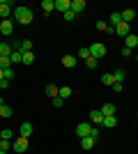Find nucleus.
<instances>
[{
    "label": "nucleus",
    "mask_w": 138,
    "mask_h": 154,
    "mask_svg": "<svg viewBox=\"0 0 138 154\" xmlns=\"http://www.w3.org/2000/svg\"><path fill=\"white\" fill-rule=\"evenodd\" d=\"M124 46L133 51V48L138 46V35H129V37H124Z\"/></svg>",
    "instance_id": "16"
},
{
    "label": "nucleus",
    "mask_w": 138,
    "mask_h": 154,
    "mask_svg": "<svg viewBox=\"0 0 138 154\" xmlns=\"http://www.w3.org/2000/svg\"><path fill=\"white\" fill-rule=\"evenodd\" d=\"M113 76H115V83H122V81H124V69H115Z\"/></svg>",
    "instance_id": "28"
},
{
    "label": "nucleus",
    "mask_w": 138,
    "mask_h": 154,
    "mask_svg": "<svg viewBox=\"0 0 138 154\" xmlns=\"http://www.w3.org/2000/svg\"><path fill=\"white\" fill-rule=\"evenodd\" d=\"M62 16H65V21H74V19H76V14H74L72 9H69V12H65Z\"/></svg>",
    "instance_id": "37"
},
{
    "label": "nucleus",
    "mask_w": 138,
    "mask_h": 154,
    "mask_svg": "<svg viewBox=\"0 0 138 154\" xmlns=\"http://www.w3.org/2000/svg\"><path fill=\"white\" fill-rule=\"evenodd\" d=\"M136 62H138V55H136Z\"/></svg>",
    "instance_id": "45"
},
{
    "label": "nucleus",
    "mask_w": 138,
    "mask_h": 154,
    "mask_svg": "<svg viewBox=\"0 0 138 154\" xmlns=\"http://www.w3.org/2000/svg\"><path fill=\"white\" fill-rule=\"evenodd\" d=\"M76 62H78V58H76V55H65V58H62V67H67V69L76 67Z\"/></svg>",
    "instance_id": "14"
},
{
    "label": "nucleus",
    "mask_w": 138,
    "mask_h": 154,
    "mask_svg": "<svg viewBox=\"0 0 138 154\" xmlns=\"http://www.w3.org/2000/svg\"><path fill=\"white\" fill-rule=\"evenodd\" d=\"M0 106H5V99H2V97H0Z\"/></svg>",
    "instance_id": "43"
},
{
    "label": "nucleus",
    "mask_w": 138,
    "mask_h": 154,
    "mask_svg": "<svg viewBox=\"0 0 138 154\" xmlns=\"http://www.w3.org/2000/svg\"><path fill=\"white\" fill-rule=\"evenodd\" d=\"M14 7H16V5L7 2V0H0V19H2V21L9 19V16H12V12H14Z\"/></svg>",
    "instance_id": "3"
},
{
    "label": "nucleus",
    "mask_w": 138,
    "mask_h": 154,
    "mask_svg": "<svg viewBox=\"0 0 138 154\" xmlns=\"http://www.w3.org/2000/svg\"><path fill=\"white\" fill-rule=\"evenodd\" d=\"M87 51H90V55H92V58L101 60V58L106 55V46L101 44V42H94V44H90V46H87Z\"/></svg>",
    "instance_id": "2"
},
{
    "label": "nucleus",
    "mask_w": 138,
    "mask_h": 154,
    "mask_svg": "<svg viewBox=\"0 0 138 154\" xmlns=\"http://www.w3.org/2000/svg\"><path fill=\"white\" fill-rule=\"evenodd\" d=\"M19 134L23 136V138H30V136H32V124H30V122H21Z\"/></svg>",
    "instance_id": "11"
},
{
    "label": "nucleus",
    "mask_w": 138,
    "mask_h": 154,
    "mask_svg": "<svg viewBox=\"0 0 138 154\" xmlns=\"http://www.w3.org/2000/svg\"><path fill=\"white\" fill-rule=\"evenodd\" d=\"M2 71H5V81H12L14 78V69L12 67H9V69H2Z\"/></svg>",
    "instance_id": "36"
},
{
    "label": "nucleus",
    "mask_w": 138,
    "mask_h": 154,
    "mask_svg": "<svg viewBox=\"0 0 138 154\" xmlns=\"http://www.w3.org/2000/svg\"><path fill=\"white\" fill-rule=\"evenodd\" d=\"M85 64H87V69H97V64H99V60H97V58H92V55H90V58L85 60Z\"/></svg>",
    "instance_id": "31"
},
{
    "label": "nucleus",
    "mask_w": 138,
    "mask_h": 154,
    "mask_svg": "<svg viewBox=\"0 0 138 154\" xmlns=\"http://www.w3.org/2000/svg\"><path fill=\"white\" fill-rule=\"evenodd\" d=\"M46 94H48V97H51V99H55V97H60V88H58V85H46Z\"/></svg>",
    "instance_id": "17"
},
{
    "label": "nucleus",
    "mask_w": 138,
    "mask_h": 154,
    "mask_svg": "<svg viewBox=\"0 0 138 154\" xmlns=\"http://www.w3.org/2000/svg\"><path fill=\"white\" fill-rule=\"evenodd\" d=\"M87 122L94 124V127H101V122H104V115H101V110H90V115H87Z\"/></svg>",
    "instance_id": "7"
},
{
    "label": "nucleus",
    "mask_w": 138,
    "mask_h": 154,
    "mask_svg": "<svg viewBox=\"0 0 138 154\" xmlns=\"http://www.w3.org/2000/svg\"><path fill=\"white\" fill-rule=\"evenodd\" d=\"M0 154H7V152H0Z\"/></svg>",
    "instance_id": "46"
},
{
    "label": "nucleus",
    "mask_w": 138,
    "mask_h": 154,
    "mask_svg": "<svg viewBox=\"0 0 138 154\" xmlns=\"http://www.w3.org/2000/svg\"><path fill=\"white\" fill-rule=\"evenodd\" d=\"M53 2H55V9H58V12H69V9H72V0H53Z\"/></svg>",
    "instance_id": "9"
},
{
    "label": "nucleus",
    "mask_w": 138,
    "mask_h": 154,
    "mask_svg": "<svg viewBox=\"0 0 138 154\" xmlns=\"http://www.w3.org/2000/svg\"><path fill=\"white\" fill-rule=\"evenodd\" d=\"M67 97H72V88H69V85H62V88H60V99H67Z\"/></svg>",
    "instance_id": "26"
},
{
    "label": "nucleus",
    "mask_w": 138,
    "mask_h": 154,
    "mask_svg": "<svg viewBox=\"0 0 138 154\" xmlns=\"http://www.w3.org/2000/svg\"><path fill=\"white\" fill-rule=\"evenodd\" d=\"M12 149V140H0V152H9Z\"/></svg>",
    "instance_id": "32"
},
{
    "label": "nucleus",
    "mask_w": 138,
    "mask_h": 154,
    "mask_svg": "<svg viewBox=\"0 0 138 154\" xmlns=\"http://www.w3.org/2000/svg\"><path fill=\"white\" fill-rule=\"evenodd\" d=\"M85 7H87V5H85V0H72V12L76 14V16H78V14L83 12Z\"/></svg>",
    "instance_id": "12"
},
{
    "label": "nucleus",
    "mask_w": 138,
    "mask_h": 154,
    "mask_svg": "<svg viewBox=\"0 0 138 154\" xmlns=\"http://www.w3.org/2000/svg\"><path fill=\"white\" fill-rule=\"evenodd\" d=\"M19 51H21V53H30V51H32V42H30V39H21Z\"/></svg>",
    "instance_id": "18"
},
{
    "label": "nucleus",
    "mask_w": 138,
    "mask_h": 154,
    "mask_svg": "<svg viewBox=\"0 0 138 154\" xmlns=\"http://www.w3.org/2000/svg\"><path fill=\"white\" fill-rule=\"evenodd\" d=\"M115 35H118V37H129V35H131V26H129V23H124V21H122V23H118V26H115Z\"/></svg>",
    "instance_id": "6"
},
{
    "label": "nucleus",
    "mask_w": 138,
    "mask_h": 154,
    "mask_svg": "<svg viewBox=\"0 0 138 154\" xmlns=\"http://www.w3.org/2000/svg\"><path fill=\"white\" fill-rule=\"evenodd\" d=\"M14 21L16 23H21V26H32V9L30 7H14Z\"/></svg>",
    "instance_id": "1"
},
{
    "label": "nucleus",
    "mask_w": 138,
    "mask_h": 154,
    "mask_svg": "<svg viewBox=\"0 0 138 154\" xmlns=\"http://www.w3.org/2000/svg\"><path fill=\"white\" fill-rule=\"evenodd\" d=\"M9 88V81H0V90H7Z\"/></svg>",
    "instance_id": "40"
},
{
    "label": "nucleus",
    "mask_w": 138,
    "mask_h": 154,
    "mask_svg": "<svg viewBox=\"0 0 138 154\" xmlns=\"http://www.w3.org/2000/svg\"><path fill=\"white\" fill-rule=\"evenodd\" d=\"M101 127H104V129H115V127H118V117H115V115H111V117H104Z\"/></svg>",
    "instance_id": "15"
},
{
    "label": "nucleus",
    "mask_w": 138,
    "mask_h": 154,
    "mask_svg": "<svg viewBox=\"0 0 138 154\" xmlns=\"http://www.w3.org/2000/svg\"><path fill=\"white\" fill-rule=\"evenodd\" d=\"M94 26H97V30L106 32V28H108V23H106V21H97V23H94Z\"/></svg>",
    "instance_id": "35"
},
{
    "label": "nucleus",
    "mask_w": 138,
    "mask_h": 154,
    "mask_svg": "<svg viewBox=\"0 0 138 154\" xmlns=\"http://www.w3.org/2000/svg\"><path fill=\"white\" fill-rule=\"evenodd\" d=\"M122 14V21H124V23H129V26H131V21L136 19V9H131V7H127L124 12H120Z\"/></svg>",
    "instance_id": "10"
},
{
    "label": "nucleus",
    "mask_w": 138,
    "mask_h": 154,
    "mask_svg": "<svg viewBox=\"0 0 138 154\" xmlns=\"http://www.w3.org/2000/svg\"><path fill=\"white\" fill-rule=\"evenodd\" d=\"M94 143H97V140H92L90 136H85V138H81V147H83V149H92V147H94Z\"/></svg>",
    "instance_id": "22"
},
{
    "label": "nucleus",
    "mask_w": 138,
    "mask_h": 154,
    "mask_svg": "<svg viewBox=\"0 0 138 154\" xmlns=\"http://www.w3.org/2000/svg\"><path fill=\"white\" fill-rule=\"evenodd\" d=\"M12 115H14V110L9 108L7 103H5V106H0V117H12Z\"/></svg>",
    "instance_id": "25"
},
{
    "label": "nucleus",
    "mask_w": 138,
    "mask_h": 154,
    "mask_svg": "<svg viewBox=\"0 0 138 154\" xmlns=\"http://www.w3.org/2000/svg\"><path fill=\"white\" fill-rule=\"evenodd\" d=\"M0 81H5V71L0 69Z\"/></svg>",
    "instance_id": "42"
},
{
    "label": "nucleus",
    "mask_w": 138,
    "mask_h": 154,
    "mask_svg": "<svg viewBox=\"0 0 138 154\" xmlns=\"http://www.w3.org/2000/svg\"><path fill=\"white\" fill-rule=\"evenodd\" d=\"M35 62V53L30 51V53H23V64H32Z\"/></svg>",
    "instance_id": "30"
},
{
    "label": "nucleus",
    "mask_w": 138,
    "mask_h": 154,
    "mask_svg": "<svg viewBox=\"0 0 138 154\" xmlns=\"http://www.w3.org/2000/svg\"><path fill=\"white\" fill-rule=\"evenodd\" d=\"M90 131H92V124L90 122H78V124H76V136H78V138L90 136Z\"/></svg>",
    "instance_id": "5"
},
{
    "label": "nucleus",
    "mask_w": 138,
    "mask_h": 154,
    "mask_svg": "<svg viewBox=\"0 0 138 154\" xmlns=\"http://www.w3.org/2000/svg\"><path fill=\"white\" fill-rule=\"evenodd\" d=\"M113 92H122V83H115V85H113Z\"/></svg>",
    "instance_id": "41"
},
{
    "label": "nucleus",
    "mask_w": 138,
    "mask_h": 154,
    "mask_svg": "<svg viewBox=\"0 0 138 154\" xmlns=\"http://www.w3.org/2000/svg\"><path fill=\"white\" fill-rule=\"evenodd\" d=\"M101 83L113 88V85H115V76H113V74H104V76H101Z\"/></svg>",
    "instance_id": "23"
},
{
    "label": "nucleus",
    "mask_w": 138,
    "mask_h": 154,
    "mask_svg": "<svg viewBox=\"0 0 138 154\" xmlns=\"http://www.w3.org/2000/svg\"><path fill=\"white\" fill-rule=\"evenodd\" d=\"M118 23H122V14H120V12H113V14H111V19H108V26L115 28Z\"/></svg>",
    "instance_id": "21"
},
{
    "label": "nucleus",
    "mask_w": 138,
    "mask_h": 154,
    "mask_svg": "<svg viewBox=\"0 0 138 154\" xmlns=\"http://www.w3.org/2000/svg\"><path fill=\"white\" fill-rule=\"evenodd\" d=\"M0 134H2V140H14V131L12 129H2Z\"/></svg>",
    "instance_id": "29"
},
{
    "label": "nucleus",
    "mask_w": 138,
    "mask_h": 154,
    "mask_svg": "<svg viewBox=\"0 0 138 154\" xmlns=\"http://www.w3.org/2000/svg\"><path fill=\"white\" fill-rule=\"evenodd\" d=\"M14 32V23H12V19H5V21H0V35H12Z\"/></svg>",
    "instance_id": "8"
},
{
    "label": "nucleus",
    "mask_w": 138,
    "mask_h": 154,
    "mask_svg": "<svg viewBox=\"0 0 138 154\" xmlns=\"http://www.w3.org/2000/svg\"><path fill=\"white\" fill-rule=\"evenodd\" d=\"M0 140H2V134H0Z\"/></svg>",
    "instance_id": "44"
},
{
    "label": "nucleus",
    "mask_w": 138,
    "mask_h": 154,
    "mask_svg": "<svg viewBox=\"0 0 138 154\" xmlns=\"http://www.w3.org/2000/svg\"><path fill=\"white\" fill-rule=\"evenodd\" d=\"M99 110H101V115H104V117H111V115H115V103H104Z\"/></svg>",
    "instance_id": "13"
},
{
    "label": "nucleus",
    "mask_w": 138,
    "mask_h": 154,
    "mask_svg": "<svg viewBox=\"0 0 138 154\" xmlns=\"http://www.w3.org/2000/svg\"><path fill=\"white\" fill-rule=\"evenodd\" d=\"M62 103H65V99H60V97L53 99V106H55V108H62Z\"/></svg>",
    "instance_id": "38"
},
{
    "label": "nucleus",
    "mask_w": 138,
    "mask_h": 154,
    "mask_svg": "<svg viewBox=\"0 0 138 154\" xmlns=\"http://www.w3.org/2000/svg\"><path fill=\"white\" fill-rule=\"evenodd\" d=\"M12 149L14 152H26L28 149V138H23V136H19V138H16V140H12Z\"/></svg>",
    "instance_id": "4"
},
{
    "label": "nucleus",
    "mask_w": 138,
    "mask_h": 154,
    "mask_svg": "<svg viewBox=\"0 0 138 154\" xmlns=\"http://www.w3.org/2000/svg\"><path fill=\"white\" fill-rule=\"evenodd\" d=\"M76 58H81V60H87V58H90V51H87V46L78 48V53H76Z\"/></svg>",
    "instance_id": "27"
},
{
    "label": "nucleus",
    "mask_w": 138,
    "mask_h": 154,
    "mask_svg": "<svg viewBox=\"0 0 138 154\" xmlns=\"http://www.w3.org/2000/svg\"><path fill=\"white\" fill-rule=\"evenodd\" d=\"M136 117H138V113H136Z\"/></svg>",
    "instance_id": "47"
},
{
    "label": "nucleus",
    "mask_w": 138,
    "mask_h": 154,
    "mask_svg": "<svg viewBox=\"0 0 138 154\" xmlns=\"http://www.w3.org/2000/svg\"><path fill=\"white\" fill-rule=\"evenodd\" d=\"M41 9H44V14H51L55 9V2L53 0H41Z\"/></svg>",
    "instance_id": "20"
},
{
    "label": "nucleus",
    "mask_w": 138,
    "mask_h": 154,
    "mask_svg": "<svg viewBox=\"0 0 138 154\" xmlns=\"http://www.w3.org/2000/svg\"><path fill=\"white\" fill-rule=\"evenodd\" d=\"M9 62H12V64L23 62V53H21V51H12V55H9Z\"/></svg>",
    "instance_id": "24"
},
{
    "label": "nucleus",
    "mask_w": 138,
    "mask_h": 154,
    "mask_svg": "<svg viewBox=\"0 0 138 154\" xmlns=\"http://www.w3.org/2000/svg\"><path fill=\"white\" fill-rule=\"evenodd\" d=\"M99 131H101V129L92 124V131H90V138H92V140H97V138H99Z\"/></svg>",
    "instance_id": "34"
},
{
    "label": "nucleus",
    "mask_w": 138,
    "mask_h": 154,
    "mask_svg": "<svg viewBox=\"0 0 138 154\" xmlns=\"http://www.w3.org/2000/svg\"><path fill=\"white\" fill-rule=\"evenodd\" d=\"M131 48H127V46H124V48H122V58H131Z\"/></svg>",
    "instance_id": "39"
},
{
    "label": "nucleus",
    "mask_w": 138,
    "mask_h": 154,
    "mask_svg": "<svg viewBox=\"0 0 138 154\" xmlns=\"http://www.w3.org/2000/svg\"><path fill=\"white\" fill-rule=\"evenodd\" d=\"M9 67H12L9 58H0V69H9Z\"/></svg>",
    "instance_id": "33"
},
{
    "label": "nucleus",
    "mask_w": 138,
    "mask_h": 154,
    "mask_svg": "<svg viewBox=\"0 0 138 154\" xmlns=\"http://www.w3.org/2000/svg\"><path fill=\"white\" fill-rule=\"evenodd\" d=\"M12 44H0V58H9L12 55Z\"/></svg>",
    "instance_id": "19"
}]
</instances>
